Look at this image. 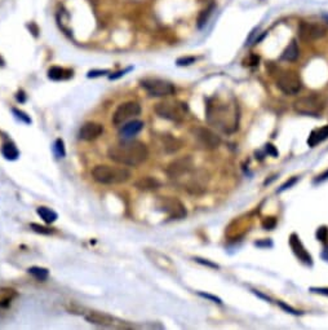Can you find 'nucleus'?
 <instances>
[{"instance_id": "obj_36", "label": "nucleus", "mask_w": 328, "mask_h": 330, "mask_svg": "<svg viewBox=\"0 0 328 330\" xmlns=\"http://www.w3.org/2000/svg\"><path fill=\"white\" fill-rule=\"evenodd\" d=\"M265 150H266L267 154H270L271 157H278V154H279L273 144H266V145H265Z\"/></svg>"}, {"instance_id": "obj_7", "label": "nucleus", "mask_w": 328, "mask_h": 330, "mask_svg": "<svg viewBox=\"0 0 328 330\" xmlns=\"http://www.w3.org/2000/svg\"><path fill=\"white\" fill-rule=\"evenodd\" d=\"M161 211L165 213L169 219H182L186 217V207L180 200L173 197H161L157 202Z\"/></svg>"}, {"instance_id": "obj_34", "label": "nucleus", "mask_w": 328, "mask_h": 330, "mask_svg": "<svg viewBox=\"0 0 328 330\" xmlns=\"http://www.w3.org/2000/svg\"><path fill=\"white\" fill-rule=\"evenodd\" d=\"M196 58L195 57H182V58H178L177 60V65L178 66H187V65H191L195 62Z\"/></svg>"}, {"instance_id": "obj_15", "label": "nucleus", "mask_w": 328, "mask_h": 330, "mask_svg": "<svg viewBox=\"0 0 328 330\" xmlns=\"http://www.w3.org/2000/svg\"><path fill=\"white\" fill-rule=\"evenodd\" d=\"M103 133V126L96 122H87L79 129V137L85 141H92Z\"/></svg>"}, {"instance_id": "obj_41", "label": "nucleus", "mask_w": 328, "mask_h": 330, "mask_svg": "<svg viewBox=\"0 0 328 330\" xmlns=\"http://www.w3.org/2000/svg\"><path fill=\"white\" fill-rule=\"evenodd\" d=\"M328 179V170L326 172H323L322 175H319V176H317V179H316V181H314V183H322V181H325V180H327Z\"/></svg>"}, {"instance_id": "obj_1", "label": "nucleus", "mask_w": 328, "mask_h": 330, "mask_svg": "<svg viewBox=\"0 0 328 330\" xmlns=\"http://www.w3.org/2000/svg\"><path fill=\"white\" fill-rule=\"evenodd\" d=\"M107 157L113 162L123 166H140L148 159V146L137 140H123L107 150Z\"/></svg>"}, {"instance_id": "obj_18", "label": "nucleus", "mask_w": 328, "mask_h": 330, "mask_svg": "<svg viewBox=\"0 0 328 330\" xmlns=\"http://www.w3.org/2000/svg\"><path fill=\"white\" fill-rule=\"evenodd\" d=\"M145 124L142 120H131V122L123 124L122 128L119 129V135L122 136L123 140H131L133 136L141 132Z\"/></svg>"}, {"instance_id": "obj_20", "label": "nucleus", "mask_w": 328, "mask_h": 330, "mask_svg": "<svg viewBox=\"0 0 328 330\" xmlns=\"http://www.w3.org/2000/svg\"><path fill=\"white\" fill-rule=\"evenodd\" d=\"M48 78L52 81H68L73 78V70L60 68V66H53L48 70Z\"/></svg>"}, {"instance_id": "obj_2", "label": "nucleus", "mask_w": 328, "mask_h": 330, "mask_svg": "<svg viewBox=\"0 0 328 330\" xmlns=\"http://www.w3.org/2000/svg\"><path fill=\"white\" fill-rule=\"evenodd\" d=\"M207 120L213 127H217L222 132L232 133L238 129L239 113L237 105L228 104H212L207 105Z\"/></svg>"}, {"instance_id": "obj_21", "label": "nucleus", "mask_w": 328, "mask_h": 330, "mask_svg": "<svg viewBox=\"0 0 328 330\" xmlns=\"http://www.w3.org/2000/svg\"><path fill=\"white\" fill-rule=\"evenodd\" d=\"M326 139H328V126H325L319 129H314L310 133L309 139H308V145L314 148L316 145H318L319 142L325 141Z\"/></svg>"}, {"instance_id": "obj_10", "label": "nucleus", "mask_w": 328, "mask_h": 330, "mask_svg": "<svg viewBox=\"0 0 328 330\" xmlns=\"http://www.w3.org/2000/svg\"><path fill=\"white\" fill-rule=\"evenodd\" d=\"M194 139L196 142L202 146L203 149H208V150H213L217 149L221 144V139L217 133L211 131L209 128H204V127H196L193 129Z\"/></svg>"}, {"instance_id": "obj_17", "label": "nucleus", "mask_w": 328, "mask_h": 330, "mask_svg": "<svg viewBox=\"0 0 328 330\" xmlns=\"http://www.w3.org/2000/svg\"><path fill=\"white\" fill-rule=\"evenodd\" d=\"M85 320L90 324L94 325H100V327H113L114 324V317H111L107 314H102V312H97V311H90L88 314L84 315Z\"/></svg>"}, {"instance_id": "obj_42", "label": "nucleus", "mask_w": 328, "mask_h": 330, "mask_svg": "<svg viewBox=\"0 0 328 330\" xmlns=\"http://www.w3.org/2000/svg\"><path fill=\"white\" fill-rule=\"evenodd\" d=\"M129 69H127V70H123V71H119V73H116V75H110V79H116V78L122 77V75H124L128 71Z\"/></svg>"}, {"instance_id": "obj_38", "label": "nucleus", "mask_w": 328, "mask_h": 330, "mask_svg": "<svg viewBox=\"0 0 328 330\" xmlns=\"http://www.w3.org/2000/svg\"><path fill=\"white\" fill-rule=\"evenodd\" d=\"M200 297L206 298V299H209V301L215 302V303H219V304H222V301L220 299V298L215 297V295H211V294H206V293H199Z\"/></svg>"}, {"instance_id": "obj_22", "label": "nucleus", "mask_w": 328, "mask_h": 330, "mask_svg": "<svg viewBox=\"0 0 328 330\" xmlns=\"http://www.w3.org/2000/svg\"><path fill=\"white\" fill-rule=\"evenodd\" d=\"M163 148L167 153H176L177 150H180L182 146V142L178 139L173 137L170 135H164L163 137Z\"/></svg>"}, {"instance_id": "obj_39", "label": "nucleus", "mask_w": 328, "mask_h": 330, "mask_svg": "<svg viewBox=\"0 0 328 330\" xmlns=\"http://www.w3.org/2000/svg\"><path fill=\"white\" fill-rule=\"evenodd\" d=\"M195 260L198 263H200V264H203V265H208V267H211V268H219V265L217 264H215V263H211V262H208V260H207V259H200V258H195Z\"/></svg>"}, {"instance_id": "obj_29", "label": "nucleus", "mask_w": 328, "mask_h": 330, "mask_svg": "<svg viewBox=\"0 0 328 330\" xmlns=\"http://www.w3.org/2000/svg\"><path fill=\"white\" fill-rule=\"evenodd\" d=\"M30 228H31V229L34 230L35 233H39V234H51V233H53V229H51V228H48V226L40 225V224H36V223L30 224Z\"/></svg>"}, {"instance_id": "obj_4", "label": "nucleus", "mask_w": 328, "mask_h": 330, "mask_svg": "<svg viewBox=\"0 0 328 330\" xmlns=\"http://www.w3.org/2000/svg\"><path fill=\"white\" fill-rule=\"evenodd\" d=\"M186 111V104L174 103V101H163V103L157 104L155 107V113L161 118L172 120V122H181L185 118Z\"/></svg>"}, {"instance_id": "obj_40", "label": "nucleus", "mask_w": 328, "mask_h": 330, "mask_svg": "<svg viewBox=\"0 0 328 330\" xmlns=\"http://www.w3.org/2000/svg\"><path fill=\"white\" fill-rule=\"evenodd\" d=\"M310 291H312V293H316V294L328 297V288H310Z\"/></svg>"}, {"instance_id": "obj_44", "label": "nucleus", "mask_w": 328, "mask_h": 330, "mask_svg": "<svg viewBox=\"0 0 328 330\" xmlns=\"http://www.w3.org/2000/svg\"><path fill=\"white\" fill-rule=\"evenodd\" d=\"M3 65H4V60H3V57L0 56V66H3Z\"/></svg>"}, {"instance_id": "obj_11", "label": "nucleus", "mask_w": 328, "mask_h": 330, "mask_svg": "<svg viewBox=\"0 0 328 330\" xmlns=\"http://www.w3.org/2000/svg\"><path fill=\"white\" fill-rule=\"evenodd\" d=\"M141 113V107L139 103L136 101H128L118 107L115 110V113L113 115V123L115 126H120L128 119H131L132 116L139 115Z\"/></svg>"}, {"instance_id": "obj_13", "label": "nucleus", "mask_w": 328, "mask_h": 330, "mask_svg": "<svg viewBox=\"0 0 328 330\" xmlns=\"http://www.w3.org/2000/svg\"><path fill=\"white\" fill-rule=\"evenodd\" d=\"M290 246L292 249L293 254L297 256L299 260H301L303 263H305L306 265H313V258L309 252L306 251V249L304 247L303 242L300 241V237L297 236L296 233H292L290 237Z\"/></svg>"}, {"instance_id": "obj_33", "label": "nucleus", "mask_w": 328, "mask_h": 330, "mask_svg": "<svg viewBox=\"0 0 328 330\" xmlns=\"http://www.w3.org/2000/svg\"><path fill=\"white\" fill-rule=\"evenodd\" d=\"M297 181H299V178H296V176H295V178H292V179H290V180L286 181V183H284V184L282 185V187H280L279 189H278V193H282V192L287 191V189H290V188L292 187V185L296 184Z\"/></svg>"}, {"instance_id": "obj_35", "label": "nucleus", "mask_w": 328, "mask_h": 330, "mask_svg": "<svg viewBox=\"0 0 328 330\" xmlns=\"http://www.w3.org/2000/svg\"><path fill=\"white\" fill-rule=\"evenodd\" d=\"M278 304H279L280 307L283 308L284 311H287L288 314H292V315H301V314H303V312H300V311L295 310V308H292L291 306H287V304L283 303V302H278Z\"/></svg>"}, {"instance_id": "obj_16", "label": "nucleus", "mask_w": 328, "mask_h": 330, "mask_svg": "<svg viewBox=\"0 0 328 330\" xmlns=\"http://www.w3.org/2000/svg\"><path fill=\"white\" fill-rule=\"evenodd\" d=\"M206 175H202L200 172H195V175H193L187 180L185 189L191 194H200L203 192H206Z\"/></svg>"}, {"instance_id": "obj_25", "label": "nucleus", "mask_w": 328, "mask_h": 330, "mask_svg": "<svg viewBox=\"0 0 328 330\" xmlns=\"http://www.w3.org/2000/svg\"><path fill=\"white\" fill-rule=\"evenodd\" d=\"M1 154L5 159L8 161H16L19 157V152L17 146L13 144V142H5L3 146H1Z\"/></svg>"}, {"instance_id": "obj_3", "label": "nucleus", "mask_w": 328, "mask_h": 330, "mask_svg": "<svg viewBox=\"0 0 328 330\" xmlns=\"http://www.w3.org/2000/svg\"><path fill=\"white\" fill-rule=\"evenodd\" d=\"M92 178L100 184H122L131 178V172L124 167L98 165L92 170Z\"/></svg>"}, {"instance_id": "obj_45", "label": "nucleus", "mask_w": 328, "mask_h": 330, "mask_svg": "<svg viewBox=\"0 0 328 330\" xmlns=\"http://www.w3.org/2000/svg\"><path fill=\"white\" fill-rule=\"evenodd\" d=\"M326 18H327V19H328V16H326Z\"/></svg>"}, {"instance_id": "obj_27", "label": "nucleus", "mask_w": 328, "mask_h": 330, "mask_svg": "<svg viewBox=\"0 0 328 330\" xmlns=\"http://www.w3.org/2000/svg\"><path fill=\"white\" fill-rule=\"evenodd\" d=\"M27 272H29L31 276H34L38 281H45L49 276L48 269L44 268V267H36V265L30 267V268L27 269Z\"/></svg>"}, {"instance_id": "obj_26", "label": "nucleus", "mask_w": 328, "mask_h": 330, "mask_svg": "<svg viewBox=\"0 0 328 330\" xmlns=\"http://www.w3.org/2000/svg\"><path fill=\"white\" fill-rule=\"evenodd\" d=\"M16 291L13 289L8 288H1L0 289V307L5 308L8 307L12 302V299L16 297Z\"/></svg>"}, {"instance_id": "obj_30", "label": "nucleus", "mask_w": 328, "mask_h": 330, "mask_svg": "<svg viewBox=\"0 0 328 330\" xmlns=\"http://www.w3.org/2000/svg\"><path fill=\"white\" fill-rule=\"evenodd\" d=\"M13 114L16 115L17 119H19L21 122L26 123V124H30L31 123V118H30L27 114L25 113V111H22V110H18V109H12Z\"/></svg>"}, {"instance_id": "obj_14", "label": "nucleus", "mask_w": 328, "mask_h": 330, "mask_svg": "<svg viewBox=\"0 0 328 330\" xmlns=\"http://www.w3.org/2000/svg\"><path fill=\"white\" fill-rule=\"evenodd\" d=\"M146 255L149 256V259L154 263L157 267L162 269V271L165 272H170V273H173L176 271V267L172 263L169 258L167 255H164L163 252H159L157 250H146Z\"/></svg>"}, {"instance_id": "obj_28", "label": "nucleus", "mask_w": 328, "mask_h": 330, "mask_svg": "<svg viewBox=\"0 0 328 330\" xmlns=\"http://www.w3.org/2000/svg\"><path fill=\"white\" fill-rule=\"evenodd\" d=\"M53 152H55L57 158H64L66 155V149H65V142L62 139H57L53 145Z\"/></svg>"}, {"instance_id": "obj_8", "label": "nucleus", "mask_w": 328, "mask_h": 330, "mask_svg": "<svg viewBox=\"0 0 328 330\" xmlns=\"http://www.w3.org/2000/svg\"><path fill=\"white\" fill-rule=\"evenodd\" d=\"M277 87L286 95H297L303 88V82L293 71H283L278 75Z\"/></svg>"}, {"instance_id": "obj_37", "label": "nucleus", "mask_w": 328, "mask_h": 330, "mask_svg": "<svg viewBox=\"0 0 328 330\" xmlns=\"http://www.w3.org/2000/svg\"><path fill=\"white\" fill-rule=\"evenodd\" d=\"M109 70H92L88 73V78H96V77H101V75L109 74Z\"/></svg>"}, {"instance_id": "obj_5", "label": "nucleus", "mask_w": 328, "mask_h": 330, "mask_svg": "<svg viewBox=\"0 0 328 330\" xmlns=\"http://www.w3.org/2000/svg\"><path fill=\"white\" fill-rule=\"evenodd\" d=\"M141 87L153 97H167L176 92V88L170 82L157 78H148L141 81Z\"/></svg>"}, {"instance_id": "obj_23", "label": "nucleus", "mask_w": 328, "mask_h": 330, "mask_svg": "<svg viewBox=\"0 0 328 330\" xmlns=\"http://www.w3.org/2000/svg\"><path fill=\"white\" fill-rule=\"evenodd\" d=\"M299 56L300 49L297 47L296 40H292L290 44L287 45V48L284 49L283 53H282V60H284V61H295V60H297Z\"/></svg>"}, {"instance_id": "obj_6", "label": "nucleus", "mask_w": 328, "mask_h": 330, "mask_svg": "<svg viewBox=\"0 0 328 330\" xmlns=\"http://www.w3.org/2000/svg\"><path fill=\"white\" fill-rule=\"evenodd\" d=\"M293 108L296 110V113L318 118V116H321V113L325 108V103L317 96L301 97V99L293 103Z\"/></svg>"}, {"instance_id": "obj_43", "label": "nucleus", "mask_w": 328, "mask_h": 330, "mask_svg": "<svg viewBox=\"0 0 328 330\" xmlns=\"http://www.w3.org/2000/svg\"><path fill=\"white\" fill-rule=\"evenodd\" d=\"M253 293H254V294H256V295H258V297H260V298H262V299H266L267 302H270V299H269V298L265 297V295H262V294H261V293H258V291L253 290Z\"/></svg>"}, {"instance_id": "obj_31", "label": "nucleus", "mask_w": 328, "mask_h": 330, "mask_svg": "<svg viewBox=\"0 0 328 330\" xmlns=\"http://www.w3.org/2000/svg\"><path fill=\"white\" fill-rule=\"evenodd\" d=\"M275 225H277V220L274 219V218H266V219H264V221H262V228L266 230L274 229Z\"/></svg>"}, {"instance_id": "obj_24", "label": "nucleus", "mask_w": 328, "mask_h": 330, "mask_svg": "<svg viewBox=\"0 0 328 330\" xmlns=\"http://www.w3.org/2000/svg\"><path fill=\"white\" fill-rule=\"evenodd\" d=\"M36 213H38L39 217L44 220V223H47V224L55 223L58 218L57 213H56L55 210L49 209V207H44V206L38 207V209H36Z\"/></svg>"}, {"instance_id": "obj_9", "label": "nucleus", "mask_w": 328, "mask_h": 330, "mask_svg": "<svg viewBox=\"0 0 328 330\" xmlns=\"http://www.w3.org/2000/svg\"><path fill=\"white\" fill-rule=\"evenodd\" d=\"M194 170V161L190 155L180 157L174 159L167 166V175L170 179H180L185 175H189Z\"/></svg>"}, {"instance_id": "obj_12", "label": "nucleus", "mask_w": 328, "mask_h": 330, "mask_svg": "<svg viewBox=\"0 0 328 330\" xmlns=\"http://www.w3.org/2000/svg\"><path fill=\"white\" fill-rule=\"evenodd\" d=\"M327 34V29L323 25L312 22H301L299 26V36L304 42H313L323 38Z\"/></svg>"}, {"instance_id": "obj_19", "label": "nucleus", "mask_w": 328, "mask_h": 330, "mask_svg": "<svg viewBox=\"0 0 328 330\" xmlns=\"http://www.w3.org/2000/svg\"><path fill=\"white\" fill-rule=\"evenodd\" d=\"M161 181L158 179L152 178V176H145V178H141L135 183V187L140 191H145V192H150V191H157L161 188Z\"/></svg>"}, {"instance_id": "obj_32", "label": "nucleus", "mask_w": 328, "mask_h": 330, "mask_svg": "<svg viewBox=\"0 0 328 330\" xmlns=\"http://www.w3.org/2000/svg\"><path fill=\"white\" fill-rule=\"evenodd\" d=\"M327 237H328L327 226H321V228H318V230H317V238H318L319 241H322V242H326V241H327Z\"/></svg>"}]
</instances>
